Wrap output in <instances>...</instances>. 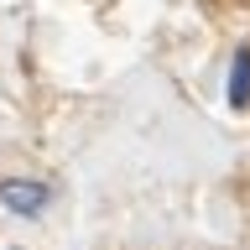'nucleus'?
<instances>
[{
	"label": "nucleus",
	"mask_w": 250,
	"mask_h": 250,
	"mask_svg": "<svg viewBox=\"0 0 250 250\" xmlns=\"http://www.w3.org/2000/svg\"><path fill=\"white\" fill-rule=\"evenodd\" d=\"M0 203H5L11 214H21V219H37L47 203H52V188L31 183V177H5V183H0Z\"/></svg>",
	"instance_id": "f257e3e1"
},
{
	"label": "nucleus",
	"mask_w": 250,
	"mask_h": 250,
	"mask_svg": "<svg viewBox=\"0 0 250 250\" xmlns=\"http://www.w3.org/2000/svg\"><path fill=\"white\" fill-rule=\"evenodd\" d=\"M250 104V47H240L229 62V109H245Z\"/></svg>",
	"instance_id": "f03ea898"
}]
</instances>
